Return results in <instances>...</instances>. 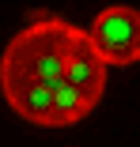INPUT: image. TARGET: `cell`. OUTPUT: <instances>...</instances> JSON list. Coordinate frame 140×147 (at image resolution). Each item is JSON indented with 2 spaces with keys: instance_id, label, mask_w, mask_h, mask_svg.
Listing matches in <instances>:
<instances>
[{
  "instance_id": "277c9868",
  "label": "cell",
  "mask_w": 140,
  "mask_h": 147,
  "mask_svg": "<svg viewBox=\"0 0 140 147\" xmlns=\"http://www.w3.org/2000/svg\"><path fill=\"white\" fill-rule=\"evenodd\" d=\"M8 106L27 117V121H34V125H46L53 128V87H42V83H27V87H15V91L4 94Z\"/></svg>"
},
{
  "instance_id": "3957f363",
  "label": "cell",
  "mask_w": 140,
  "mask_h": 147,
  "mask_svg": "<svg viewBox=\"0 0 140 147\" xmlns=\"http://www.w3.org/2000/svg\"><path fill=\"white\" fill-rule=\"evenodd\" d=\"M61 83H68L72 91L83 98V102H91L99 106L102 102V91H106V64H102V57L95 53L87 30H72L68 38V53H65V76Z\"/></svg>"
},
{
  "instance_id": "7a4b0ae2",
  "label": "cell",
  "mask_w": 140,
  "mask_h": 147,
  "mask_svg": "<svg viewBox=\"0 0 140 147\" xmlns=\"http://www.w3.org/2000/svg\"><path fill=\"white\" fill-rule=\"evenodd\" d=\"M87 38H91V45L102 57L106 68L110 64H136L140 61V11L125 8V4L99 11Z\"/></svg>"
},
{
  "instance_id": "5b68a950",
  "label": "cell",
  "mask_w": 140,
  "mask_h": 147,
  "mask_svg": "<svg viewBox=\"0 0 140 147\" xmlns=\"http://www.w3.org/2000/svg\"><path fill=\"white\" fill-rule=\"evenodd\" d=\"M95 106L91 102H83L68 83H57L53 87V128H65V125H76V121H83Z\"/></svg>"
},
{
  "instance_id": "6da1fadb",
  "label": "cell",
  "mask_w": 140,
  "mask_h": 147,
  "mask_svg": "<svg viewBox=\"0 0 140 147\" xmlns=\"http://www.w3.org/2000/svg\"><path fill=\"white\" fill-rule=\"evenodd\" d=\"M72 30H76L72 23L38 11L34 23L27 30H19L8 42L4 57H0V87H4V94L15 91V87H27V83L57 87L65 76V53H68Z\"/></svg>"
}]
</instances>
